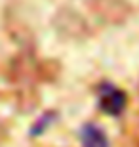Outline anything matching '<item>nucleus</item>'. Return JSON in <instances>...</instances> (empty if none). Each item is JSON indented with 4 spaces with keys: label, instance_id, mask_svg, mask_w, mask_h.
<instances>
[{
    "label": "nucleus",
    "instance_id": "f257e3e1",
    "mask_svg": "<svg viewBox=\"0 0 139 147\" xmlns=\"http://www.w3.org/2000/svg\"><path fill=\"white\" fill-rule=\"evenodd\" d=\"M99 107L103 113L111 115V117H118L126 109V94L118 90L116 86L105 82L99 88Z\"/></svg>",
    "mask_w": 139,
    "mask_h": 147
},
{
    "label": "nucleus",
    "instance_id": "7ed1b4c3",
    "mask_svg": "<svg viewBox=\"0 0 139 147\" xmlns=\"http://www.w3.org/2000/svg\"><path fill=\"white\" fill-rule=\"evenodd\" d=\"M54 119V115H44V119L42 120H38V124H34V128H32L31 130V134H34V136H36V134H42L44 130H46V126H50V120Z\"/></svg>",
    "mask_w": 139,
    "mask_h": 147
},
{
    "label": "nucleus",
    "instance_id": "f03ea898",
    "mask_svg": "<svg viewBox=\"0 0 139 147\" xmlns=\"http://www.w3.org/2000/svg\"><path fill=\"white\" fill-rule=\"evenodd\" d=\"M82 147H109V140L105 132L95 124H86L80 130Z\"/></svg>",
    "mask_w": 139,
    "mask_h": 147
}]
</instances>
